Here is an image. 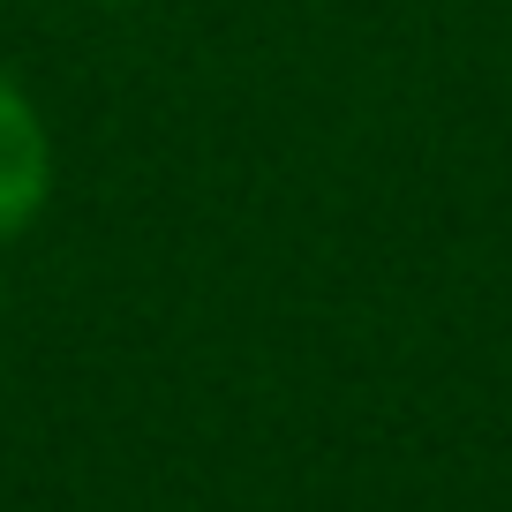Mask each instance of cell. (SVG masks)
<instances>
[{"mask_svg": "<svg viewBox=\"0 0 512 512\" xmlns=\"http://www.w3.org/2000/svg\"><path fill=\"white\" fill-rule=\"evenodd\" d=\"M46 196H53V128L38 98L0 68V241H16L46 211Z\"/></svg>", "mask_w": 512, "mask_h": 512, "instance_id": "cell-1", "label": "cell"}, {"mask_svg": "<svg viewBox=\"0 0 512 512\" xmlns=\"http://www.w3.org/2000/svg\"><path fill=\"white\" fill-rule=\"evenodd\" d=\"M98 8H128V0H98Z\"/></svg>", "mask_w": 512, "mask_h": 512, "instance_id": "cell-2", "label": "cell"}]
</instances>
